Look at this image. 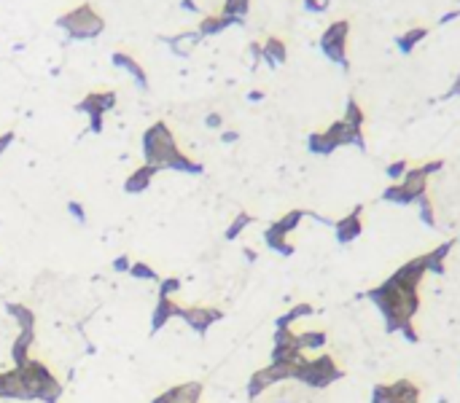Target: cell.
Listing matches in <instances>:
<instances>
[{
	"label": "cell",
	"mask_w": 460,
	"mask_h": 403,
	"mask_svg": "<svg viewBox=\"0 0 460 403\" xmlns=\"http://www.w3.org/2000/svg\"><path fill=\"white\" fill-rule=\"evenodd\" d=\"M205 124H207L210 129H221V124H223V119H221L219 113H210V116L205 119Z\"/></svg>",
	"instance_id": "obj_42"
},
{
	"label": "cell",
	"mask_w": 460,
	"mask_h": 403,
	"mask_svg": "<svg viewBox=\"0 0 460 403\" xmlns=\"http://www.w3.org/2000/svg\"><path fill=\"white\" fill-rule=\"evenodd\" d=\"M390 395H393V403H420V387L401 377L396 382H390Z\"/></svg>",
	"instance_id": "obj_19"
},
{
	"label": "cell",
	"mask_w": 460,
	"mask_h": 403,
	"mask_svg": "<svg viewBox=\"0 0 460 403\" xmlns=\"http://www.w3.org/2000/svg\"><path fill=\"white\" fill-rule=\"evenodd\" d=\"M113 105H116V92H92V94H86L76 108H79L81 113L89 116V129H92L95 135H100L102 116H105Z\"/></svg>",
	"instance_id": "obj_9"
},
{
	"label": "cell",
	"mask_w": 460,
	"mask_h": 403,
	"mask_svg": "<svg viewBox=\"0 0 460 403\" xmlns=\"http://www.w3.org/2000/svg\"><path fill=\"white\" fill-rule=\"evenodd\" d=\"M240 22L242 19L226 17V14H216V17H207V19H202L200 33H202V35H213V33H221L223 27H229V24H240Z\"/></svg>",
	"instance_id": "obj_26"
},
{
	"label": "cell",
	"mask_w": 460,
	"mask_h": 403,
	"mask_svg": "<svg viewBox=\"0 0 460 403\" xmlns=\"http://www.w3.org/2000/svg\"><path fill=\"white\" fill-rule=\"evenodd\" d=\"M242 256H245V261L248 263L259 261V253H256V250H251V247H245V250H242Z\"/></svg>",
	"instance_id": "obj_43"
},
{
	"label": "cell",
	"mask_w": 460,
	"mask_h": 403,
	"mask_svg": "<svg viewBox=\"0 0 460 403\" xmlns=\"http://www.w3.org/2000/svg\"><path fill=\"white\" fill-rule=\"evenodd\" d=\"M129 277H132V280H141V282H157V285L161 282L159 272H157L151 263H143V261H132Z\"/></svg>",
	"instance_id": "obj_27"
},
{
	"label": "cell",
	"mask_w": 460,
	"mask_h": 403,
	"mask_svg": "<svg viewBox=\"0 0 460 403\" xmlns=\"http://www.w3.org/2000/svg\"><path fill=\"white\" fill-rule=\"evenodd\" d=\"M178 309H180V304H175L173 299H159V296H157L154 312H151V336L159 334L161 328L173 320V318H178Z\"/></svg>",
	"instance_id": "obj_15"
},
{
	"label": "cell",
	"mask_w": 460,
	"mask_h": 403,
	"mask_svg": "<svg viewBox=\"0 0 460 403\" xmlns=\"http://www.w3.org/2000/svg\"><path fill=\"white\" fill-rule=\"evenodd\" d=\"M425 35H428V27H412V30L401 33L396 43H399V49L404 51V54H409V51H412V49H415L422 38H425Z\"/></svg>",
	"instance_id": "obj_28"
},
{
	"label": "cell",
	"mask_w": 460,
	"mask_h": 403,
	"mask_svg": "<svg viewBox=\"0 0 460 403\" xmlns=\"http://www.w3.org/2000/svg\"><path fill=\"white\" fill-rule=\"evenodd\" d=\"M307 148H310L315 156H328V154H334V151H337L331 142L323 138V132H312V135H310V140H307Z\"/></svg>",
	"instance_id": "obj_31"
},
{
	"label": "cell",
	"mask_w": 460,
	"mask_h": 403,
	"mask_svg": "<svg viewBox=\"0 0 460 403\" xmlns=\"http://www.w3.org/2000/svg\"><path fill=\"white\" fill-rule=\"evenodd\" d=\"M296 342H299L301 352H310V349L315 352L328 344V336H326V331H301V334H296Z\"/></svg>",
	"instance_id": "obj_25"
},
{
	"label": "cell",
	"mask_w": 460,
	"mask_h": 403,
	"mask_svg": "<svg viewBox=\"0 0 460 403\" xmlns=\"http://www.w3.org/2000/svg\"><path fill=\"white\" fill-rule=\"evenodd\" d=\"M202 382L197 379H189V382H180L167 387L164 393H159L157 398H151V403H200L202 401Z\"/></svg>",
	"instance_id": "obj_12"
},
{
	"label": "cell",
	"mask_w": 460,
	"mask_h": 403,
	"mask_svg": "<svg viewBox=\"0 0 460 403\" xmlns=\"http://www.w3.org/2000/svg\"><path fill=\"white\" fill-rule=\"evenodd\" d=\"M261 57L267 60L269 67H275V65H283L285 57H288V51H285V43L280 38H267V43L261 46Z\"/></svg>",
	"instance_id": "obj_23"
},
{
	"label": "cell",
	"mask_w": 460,
	"mask_h": 403,
	"mask_svg": "<svg viewBox=\"0 0 460 403\" xmlns=\"http://www.w3.org/2000/svg\"><path fill=\"white\" fill-rule=\"evenodd\" d=\"M248 100H251V102H259V100H264V92H251V94H248Z\"/></svg>",
	"instance_id": "obj_45"
},
{
	"label": "cell",
	"mask_w": 460,
	"mask_h": 403,
	"mask_svg": "<svg viewBox=\"0 0 460 403\" xmlns=\"http://www.w3.org/2000/svg\"><path fill=\"white\" fill-rule=\"evenodd\" d=\"M307 358L301 352L299 342L294 344H272V352H269V363H283V365H296Z\"/></svg>",
	"instance_id": "obj_18"
},
{
	"label": "cell",
	"mask_w": 460,
	"mask_h": 403,
	"mask_svg": "<svg viewBox=\"0 0 460 403\" xmlns=\"http://www.w3.org/2000/svg\"><path fill=\"white\" fill-rule=\"evenodd\" d=\"M251 223H253V215H251V213H237V218L229 223V229L223 231V240H226V242H235V240H237V237L242 234V231H245V229L251 226Z\"/></svg>",
	"instance_id": "obj_29"
},
{
	"label": "cell",
	"mask_w": 460,
	"mask_h": 403,
	"mask_svg": "<svg viewBox=\"0 0 460 403\" xmlns=\"http://www.w3.org/2000/svg\"><path fill=\"white\" fill-rule=\"evenodd\" d=\"M178 318L197 336H205L210 331V325H216L219 320H223V312L216 309V306H180L178 309Z\"/></svg>",
	"instance_id": "obj_10"
},
{
	"label": "cell",
	"mask_w": 460,
	"mask_h": 403,
	"mask_svg": "<svg viewBox=\"0 0 460 403\" xmlns=\"http://www.w3.org/2000/svg\"><path fill=\"white\" fill-rule=\"evenodd\" d=\"M248 3H251V0H226V6H223L221 14L235 17V19H242V17L248 14Z\"/></svg>",
	"instance_id": "obj_33"
},
{
	"label": "cell",
	"mask_w": 460,
	"mask_h": 403,
	"mask_svg": "<svg viewBox=\"0 0 460 403\" xmlns=\"http://www.w3.org/2000/svg\"><path fill=\"white\" fill-rule=\"evenodd\" d=\"M425 263H422V256L420 258H412V261H406L404 266H399L388 280L393 282V285H399L404 290H412V293H420V285L425 280Z\"/></svg>",
	"instance_id": "obj_11"
},
{
	"label": "cell",
	"mask_w": 460,
	"mask_h": 403,
	"mask_svg": "<svg viewBox=\"0 0 460 403\" xmlns=\"http://www.w3.org/2000/svg\"><path fill=\"white\" fill-rule=\"evenodd\" d=\"M366 299L377 306V312L385 320V331L388 334H399V325L404 320H415V315L420 312V293L404 290L390 280L382 285L366 290Z\"/></svg>",
	"instance_id": "obj_2"
},
{
	"label": "cell",
	"mask_w": 460,
	"mask_h": 403,
	"mask_svg": "<svg viewBox=\"0 0 460 403\" xmlns=\"http://www.w3.org/2000/svg\"><path fill=\"white\" fill-rule=\"evenodd\" d=\"M180 285H183V282H180L178 277H164V280L159 282V290H157V293H159V299H173L180 290Z\"/></svg>",
	"instance_id": "obj_35"
},
{
	"label": "cell",
	"mask_w": 460,
	"mask_h": 403,
	"mask_svg": "<svg viewBox=\"0 0 460 403\" xmlns=\"http://www.w3.org/2000/svg\"><path fill=\"white\" fill-rule=\"evenodd\" d=\"M113 65H116V67H124V70H127L132 79L138 81V86H141V89H148V76H145V70H143L141 65L132 60L129 54H124V51H116V54H113Z\"/></svg>",
	"instance_id": "obj_21"
},
{
	"label": "cell",
	"mask_w": 460,
	"mask_h": 403,
	"mask_svg": "<svg viewBox=\"0 0 460 403\" xmlns=\"http://www.w3.org/2000/svg\"><path fill=\"white\" fill-rule=\"evenodd\" d=\"M418 207H420V221L428 226V229H436V213H434V202L428 199V194L418 199Z\"/></svg>",
	"instance_id": "obj_32"
},
{
	"label": "cell",
	"mask_w": 460,
	"mask_h": 403,
	"mask_svg": "<svg viewBox=\"0 0 460 403\" xmlns=\"http://www.w3.org/2000/svg\"><path fill=\"white\" fill-rule=\"evenodd\" d=\"M237 138H240V135H237L235 129H226V132L221 135V140H223V142H235V140H237Z\"/></svg>",
	"instance_id": "obj_44"
},
{
	"label": "cell",
	"mask_w": 460,
	"mask_h": 403,
	"mask_svg": "<svg viewBox=\"0 0 460 403\" xmlns=\"http://www.w3.org/2000/svg\"><path fill=\"white\" fill-rule=\"evenodd\" d=\"M11 142H14V132H3V135H0V156L6 154V148H8Z\"/></svg>",
	"instance_id": "obj_41"
},
{
	"label": "cell",
	"mask_w": 460,
	"mask_h": 403,
	"mask_svg": "<svg viewBox=\"0 0 460 403\" xmlns=\"http://www.w3.org/2000/svg\"><path fill=\"white\" fill-rule=\"evenodd\" d=\"M399 334L406 339L409 344H418L420 342V334H418V328H415V320H404L399 325Z\"/></svg>",
	"instance_id": "obj_36"
},
{
	"label": "cell",
	"mask_w": 460,
	"mask_h": 403,
	"mask_svg": "<svg viewBox=\"0 0 460 403\" xmlns=\"http://www.w3.org/2000/svg\"><path fill=\"white\" fill-rule=\"evenodd\" d=\"M33 344H35V328H19V334L11 342V361H14V365H24L33 358L30 355Z\"/></svg>",
	"instance_id": "obj_14"
},
{
	"label": "cell",
	"mask_w": 460,
	"mask_h": 403,
	"mask_svg": "<svg viewBox=\"0 0 460 403\" xmlns=\"http://www.w3.org/2000/svg\"><path fill=\"white\" fill-rule=\"evenodd\" d=\"M307 218V210H291V213H285L280 221H275L267 231H264V242H267V247L269 250H275V253H280V256H294V245L288 242V234L291 231H296L299 229V223Z\"/></svg>",
	"instance_id": "obj_5"
},
{
	"label": "cell",
	"mask_w": 460,
	"mask_h": 403,
	"mask_svg": "<svg viewBox=\"0 0 460 403\" xmlns=\"http://www.w3.org/2000/svg\"><path fill=\"white\" fill-rule=\"evenodd\" d=\"M294 379V365H283V363H269L259 371L251 374L248 379V401H256L261 393H267L272 384H280Z\"/></svg>",
	"instance_id": "obj_7"
},
{
	"label": "cell",
	"mask_w": 460,
	"mask_h": 403,
	"mask_svg": "<svg viewBox=\"0 0 460 403\" xmlns=\"http://www.w3.org/2000/svg\"><path fill=\"white\" fill-rule=\"evenodd\" d=\"M22 368H24L27 384H30V401L60 403V398L65 395V384L54 377V371L46 363L38 358H30Z\"/></svg>",
	"instance_id": "obj_4"
},
{
	"label": "cell",
	"mask_w": 460,
	"mask_h": 403,
	"mask_svg": "<svg viewBox=\"0 0 460 403\" xmlns=\"http://www.w3.org/2000/svg\"><path fill=\"white\" fill-rule=\"evenodd\" d=\"M315 309H312V304H294L288 312H283L280 318L275 320V328H291L296 320H301V318H310Z\"/></svg>",
	"instance_id": "obj_24"
},
{
	"label": "cell",
	"mask_w": 460,
	"mask_h": 403,
	"mask_svg": "<svg viewBox=\"0 0 460 403\" xmlns=\"http://www.w3.org/2000/svg\"><path fill=\"white\" fill-rule=\"evenodd\" d=\"M452 250V242H441L439 247H434L431 253L422 256V263H425V272L428 274H444V261Z\"/></svg>",
	"instance_id": "obj_20"
},
{
	"label": "cell",
	"mask_w": 460,
	"mask_h": 403,
	"mask_svg": "<svg viewBox=\"0 0 460 403\" xmlns=\"http://www.w3.org/2000/svg\"><path fill=\"white\" fill-rule=\"evenodd\" d=\"M425 197V191H418V188H409L406 183H390L385 191H382V199L390 202V204H401V207H406V204H415V202Z\"/></svg>",
	"instance_id": "obj_16"
},
{
	"label": "cell",
	"mask_w": 460,
	"mask_h": 403,
	"mask_svg": "<svg viewBox=\"0 0 460 403\" xmlns=\"http://www.w3.org/2000/svg\"><path fill=\"white\" fill-rule=\"evenodd\" d=\"M344 124H350V126H358V129H363V121H366V116H363V108H360V102L356 100V97H347V105H344Z\"/></svg>",
	"instance_id": "obj_30"
},
{
	"label": "cell",
	"mask_w": 460,
	"mask_h": 403,
	"mask_svg": "<svg viewBox=\"0 0 460 403\" xmlns=\"http://www.w3.org/2000/svg\"><path fill=\"white\" fill-rule=\"evenodd\" d=\"M347 33H350V22L340 19V22H334V24H328V30H326V33H323V38H320V49H323V54H326L331 62L342 65L344 70L350 67V62H347V51H344V46H347Z\"/></svg>",
	"instance_id": "obj_8"
},
{
	"label": "cell",
	"mask_w": 460,
	"mask_h": 403,
	"mask_svg": "<svg viewBox=\"0 0 460 403\" xmlns=\"http://www.w3.org/2000/svg\"><path fill=\"white\" fill-rule=\"evenodd\" d=\"M342 377H344V371L337 365L334 355H326V352L318 358H304L294 365V379L312 390H326L328 384L340 382Z\"/></svg>",
	"instance_id": "obj_3"
},
{
	"label": "cell",
	"mask_w": 460,
	"mask_h": 403,
	"mask_svg": "<svg viewBox=\"0 0 460 403\" xmlns=\"http://www.w3.org/2000/svg\"><path fill=\"white\" fill-rule=\"evenodd\" d=\"M360 213H363V207L358 204L353 213H347L344 218L334 221V234H337V242H340V245H350V242H356L360 237V231H363V226H360Z\"/></svg>",
	"instance_id": "obj_13"
},
{
	"label": "cell",
	"mask_w": 460,
	"mask_h": 403,
	"mask_svg": "<svg viewBox=\"0 0 460 403\" xmlns=\"http://www.w3.org/2000/svg\"><path fill=\"white\" fill-rule=\"evenodd\" d=\"M157 172H159L157 167H151V164H141V167H138V170H135V172L124 181V191H127V194H143V191L151 186V181L157 178Z\"/></svg>",
	"instance_id": "obj_17"
},
{
	"label": "cell",
	"mask_w": 460,
	"mask_h": 403,
	"mask_svg": "<svg viewBox=\"0 0 460 403\" xmlns=\"http://www.w3.org/2000/svg\"><path fill=\"white\" fill-rule=\"evenodd\" d=\"M60 24L73 35V38H95V35L102 33V24H105V22H102V17L89 6V3H84L79 8L68 11L60 19Z\"/></svg>",
	"instance_id": "obj_6"
},
{
	"label": "cell",
	"mask_w": 460,
	"mask_h": 403,
	"mask_svg": "<svg viewBox=\"0 0 460 403\" xmlns=\"http://www.w3.org/2000/svg\"><path fill=\"white\" fill-rule=\"evenodd\" d=\"M6 312H8V318L17 322L19 328H35V312H33L27 304L8 302L6 304Z\"/></svg>",
	"instance_id": "obj_22"
},
{
	"label": "cell",
	"mask_w": 460,
	"mask_h": 403,
	"mask_svg": "<svg viewBox=\"0 0 460 403\" xmlns=\"http://www.w3.org/2000/svg\"><path fill=\"white\" fill-rule=\"evenodd\" d=\"M129 266H132V261H129L127 253H121V256H116V258L111 261V269H113L116 274H129Z\"/></svg>",
	"instance_id": "obj_39"
},
{
	"label": "cell",
	"mask_w": 460,
	"mask_h": 403,
	"mask_svg": "<svg viewBox=\"0 0 460 403\" xmlns=\"http://www.w3.org/2000/svg\"><path fill=\"white\" fill-rule=\"evenodd\" d=\"M372 403H393L390 384H374V390H372Z\"/></svg>",
	"instance_id": "obj_37"
},
{
	"label": "cell",
	"mask_w": 460,
	"mask_h": 403,
	"mask_svg": "<svg viewBox=\"0 0 460 403\" xmlns=\"http://www.w3.org/2000/svg\"><path fill=\"white\" fill-rule=\"evenodd\" d=\"M441 170H444V161L441 159H434V161H425V164H420V172L425 175V178L436 175V172H441Z\"/></svg>",
	"instance_id": "obj_40"
},
{
	"label": "cell",
	"mask_w": 460,
	"mask_h": 403,
	"mask_svg": "<svg viewBox=\"0 0 460 403\" xmlns=\"http://www.w3.org/2000/svg\"><path fill=\"white\" fill-rule=\"evenodd\" d=\"M68 215H70L76 223H81V226L86 223V210H84L81 202H68Z\"/></svg>",
	"instance_id": "obj_38"
},
{
	"label": "cell",
	"mask_w": 460,
	"mask_h": 403,
	"mask_svg": "<svg viewBox=\"0 0 460 403\" xmlns=\"http://www.w3.org/2000/svg\"><path fill=\"white\" fill-rule=\"evenodd\" d=\"M143 159L145 164L157 167V170H175V172H186V175H202L205 167L200 161L189 159L175 142V135L170 132V126L164 121L151 124L143 132Z\"/></svg>",
	"instance_id": "obj_1"
},
{
	"label": "cell",
	"mask_w": 460,
	"mask_h": 403,
	"mask_svg": "<svg viewBox=\"0 0 460 403\" xmlns=\"http://www.w3.org/2000/svg\"><path fill=\"white\" fill-rule=\"evenodd\" d=\"M406 170H409V164H406L404 159L390 161V164H388V170H385V175H388V181L390 183H401L404 181V175H406Z\"/></svg>",
	"instance_id": "obj_34"
}]
</instances>
